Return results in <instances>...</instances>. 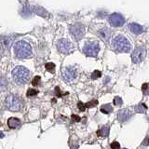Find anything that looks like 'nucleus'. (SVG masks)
<instances>
[{"label":"nucleus","instance_id":"obj_21","mask_svg":"<svg viewBox=\"0 0 149 149\" xmlns=\"http://www.w3.org/2000/svg\"><path fill=\"white\" fill-rule=\"evenodd\" d=\"M114 104L116 105V106H120L121 104H122V99H121L120 97H116L114 99Z\"/></svg>","mask_w":149,"mask_h":149},{"label":"nucleus","instance_id":"obj_25","mask_svg":"<svg viewBox=\"0 0 149 149\" xmlns=\"http://www.w3.org/2000/svg\"><path fill=\"white\" fill-rule=\"evenodd\" d=\"M97 104H98V102H97V101H92V102H88V104H87L86 106H87V107H92V106H95Z\"/></svg>","mask_w":149,"mask_h":149},{"label":"nucleus","instance_id":"obj_27","mask_svg":"<svg viewBox=\"0 0 149 149\" xmlns=\"http://www.w3.org/2000/svg\"><path fill=\"white\" fill-rule=\"evenodd\" d=\"M143 146H149V136L144 139V141L143 142Z\"/></svg>","mask_w":149,"mask_h":149},{"label":"nucleus","instance_id":"obj_18","mask_svg":"<svg viewBox=\"0 0 149 149\" xmlns=\"http://www.w3.org/2000/svg\"><path fill=\"white\" fill-rule=\"evenodd\" d=\"M147 110V106L144 104H139L138 105L135 106V111L137 113H144Z\"/></svg>","mask_w":149,"mask_h":149},{"label":"nucleus","instance_id":"obj_6","mask_svg":"<svg viewBox=\"0 0 149 149\" xmlns=\"http://www.w3.org/2000/svg\"><path fill=\"white\" fill-rule=\"evenodd\" d=\"M146 49L143 46L136 47L133 52L132 54V61L133 63H142L143 59L146 58Z\"/></svg>","mask_w":149,"mask_h":149},{"label":"nucleus","instance_id":"obj_23","mask_svg":"<svg viewBox=\"0 0 149 149\" xmlns=\"http://www.w3.org/2000/svg\"><path fill=\"white\" fill-rule=\"evenodd\" d=\"M101 72L100 71H94L92 73V74H91V78L92 79H97V78H99L100 77H101Z\"/></svg>","mask_w":149,"mask_h":149},{"label":"nucleus","instance_id":"obj_14","mask_svg":"<svg viewBox=\"0 0 149 149\" xmlns=\"http://www.w3.org/2000/svg\"><path fill=\"white\" fill-rule=\"evenodd\" d=\"M12 41H13V37H11V36H1L0 37V43H1V45L5 49L10 48Z\"/></svg>","mask_w":149,"mask_h":149},{"label":"nucleus","instance_id":"obj_26","mask_svg":"<svg viewBox=\"0 0 149 149\" xmlns=\"http://www.w3.org/2000/svg\"><path fill=\"white\" fill-rule=\"evenodd\" d=\"M36 93H37V91H35V90H29V91H28L27 94H28V96H31V95H36Z\"/></svg>","mask_w":149,"mask_h":149},{"label":"nucleus","instance_id":"obj_22","mask_svg":"<svg viewBox=\"0 0 149 149\" xmlns=\"http://www.w3.org/2000/svg\"><path fill=\"white\" fill-rule=\"evenodd\" d=\"M110 146H111V149H120V144L118 142H116V141L112 143Z\"/></svg>","mask_w":149,"mask_h":149},{"label":"nucleus","instance_id":"obj_15","mask_svg":"<svg viewBox=\"0 0 149 149\" xmlns=\"http://www.w3.org/2000/svg\"><path fill=\"white\" fill-rule=\"evenodd\" d=\"M129 27H130V30L135 35H140L143 32V27L140 24H138V23H135V22L130 23V24L129 25Z\"/></svg>","mask_w":149,"mask_h":149},{"label":"nucleus","instance_id":"obj_16","mask_svg":"<svg viewBox=\"0 0 149 149\" xmlns=\"http://www.w3.org/2000/svg\"><path fill=\"white\" fill-rule=\"evenodd\" d=\"M97 134L99 137H102V138L106 137L109 134V127L108 126H102V129L97 132Z\"/></svg>","mask_w":149,"mask_h":149},{"label":"nucleus","instance_id":"obj_24","mask_svg":"<svg viewBox=\"0 0 149 149\" xmlns=\"http://www.w3.org/2000/svg\"><path fill=\"white\" fill-rule=\"evenodd\" d=\"M46 68H47V70H49V72H52L55 68V65L53 63H48L46 65Z\"/></svg>","mask_w":149,"mask_h":149},{"label":"nucleus","instance_id":"obj_9","mask_svg":"<svg viewBox=\"0 0 149 149\" xmlns=\"http://www.w3.org/2000/svg\"><path fill=\"white\" fill-rule=\"evenodd\" d=\"M108 22L112 26L120 27L125 23V18L120 13H112L108 17Z\"/></svg>","mask_w":149,"mask_h":149},{"label":"nucleus","instance_id":"obj_4","mask_svg":"<svg viewBox=\"0 0 149 149\" xmlns=\"http://www.w3.org/2000/svg\"><path fill=\"white\" fill-rule=\"evenodd\" d=\"M112 46L116 51H119V52H129L132 49L130 41L123 36H116L112 42Z\"/></svg>","mask_w":149,"mask_h":149},{"label":"nucleus","instance_id":"obj_19","mask_svg":"<svg viewBox=\"0 0 149 149\" xmlns=\"http://www.w3.org/2000/svg\"><path fill=\"white\" fill-rule=\"evenodd\" d=\"M112 111H113V107L108 104H104L101 107V112H102V113H104V114H109Z\"/></svg>","mask_w":149,"mask_h":149},{"label":"nucleus","instance_id":"obj_28","mask_svg":"<svg viewBox=\"0 0 149 149\" xmlns=\"http://www.w3.org/2000/svg\"><path fill=\"white\" fill-rule=\"evenodd\" d=\"M78 107H79V108H80V110H85V105H84L83 104H82V102H79V104H78Z\"/></svg>","mask_w":149,"mask_h":149},{"label":"nucleus","instance_id":"obj_2","mask_svg":"<svg viewBox=\"0 0 149 149\" xmlns=\"http://www.w3.org/2000/svg\"><path fill=\"white\" fill-rule=\"evenodd\" d=\"M14 51L15 54L17 55V57L21 59H26L30 58L31 55L33 53V49L31 45L26 41H19L14 46Z\"/></svg>","mask_w":149,"mask_h":149},{"label":"nucleus","instance_id":"obj_1","mask_svg":"<svg viewBox=\"0 0 149 149\" xmlns=\"http://www.w3.org/2000/svg\"><path fill=\"white\" fill-rule=\"evenodd\" d=\"M12 78L18 85H24L30 78V71L23 66H17L12 71Z\"/></svg>","mask_w":149,"mask_h":149},{"label":"nucleus","instance_id":"obj_3","mask_svg":"<svg viewBox=\"0 0 149 149\" xmlns=\"http://www.w3.org/2000/svg\"><path fill=\"white\" fill-rule=\"evenodd\" d=\"M5 106L11 112H19L22 109L23 102L20 97L15 94H9L5 99Z\"/></svg>","mask_w":149,"mask_h":149},{"label":"nucleus","instance_id":"obj_29","mask_svg":"<svg viewBox=\"0 0 149 149\" xmlns=\"http://www.w3.org/2000/svg\"><path fill=\"white\" fill-rule=\"evenodd\" d=\"M125 149H126V148H125Z\"/></svg>","mask_w":149,"mask_h":149},{"label":"nucleus","instance_id":"obj_8","mask_svg":"<svg viewBox=\"0 0 149 149\" xmlns=\"http://www.w3.org/2000/svg\"><path fill=\"white\" fill-rule=\"evenodd\" d=\"M70 33L77 41L80 40L85 35V28L81 23H76L70 27Z\"/></svg>","mask_w":149,"mask_h":149},{"label":"nucleus","instance_id":"obj_10","mask_svg":"<svg viewBox=\"0 0 149 149\" xmlns=\"http://www.w3.org/2000/svg\"><path fill=\"white\" fill-rule=\"evenodd\" d=\"M77 77V72L74 67L69 66V67H65L63 70V77L65 79V81L71 82L74 79H76Z\"/></svg>","mask_w":149,"mask_h":149},{"label":"nucleus","instance_id":"obj_11","mask_svg":"<svg viewBox=\"0 0 149 149\" xmlns=\"http://www.w3.org/2000/svg\"><path fill=\"white\" fill-rule=\"evenodd\" d=\"M132 114L130 110L122 109V110L119 111L118 118V120L120 121V122H126V121H128L130 118H132Z\"/></svg>","mask_w":149,"mask_h":149},{"label":"nucleus","instance_id":"obj_5","mask_svg":"<svg viewBox=\"0 0 149 149\" xmlns=\"http://www.w3.org/2000/svg\"><path fill=\"white\" fill-rule=\"evenodd\" d=\"M100 51V46L95 41L88 42L83 47V52L88 57H96Z\"/></svg>","mask_w":149,"mask_h":149},{"label":"nucleus","instance_id":"obj_7","mask_svg":"<svg viewBox=\"0 0 149 149\" xmlns=\"http://www.w3.org/2000/svg\"><path fill=\"white\" fill-rule=\"evenodd\" d=\"M57 48L61 53L69 54L73 51L74 46L71 42L67 39H60L57 43Z\"/></svg>","mask_w":149,"mask_h":149},{"label":"nucleus","instance_id":"obj_12","mask_svg":"<svg viewBox=\"0 0 149 149\" xmlns=\"http://www.w3.org/2000/svg\"><path fill=\"white\" fill-rule=\"evenodd\" d=\"M110 34H111L110 30L108 29V28H106V27L102 28V29H100L99 32H98V35H99V36L104 41H108V39L110 38V36H111Z\"/></svg>","mask_w":149,"mask_h":149},{"label":"nucleus","instance_id":"obj_17","mask_svg":"<svg viewBox=\"0 0 149 149\" xmlns=\"http://www.w3.org/2000/svg\"><path fill=\"white\" fill-rule=\"evenodd\" d=\"M8 86V82L7 79L5 77H0V93L7 91Z\"/></svg>","mask_w":149,"mask_h":149},{"label":"nucleus","instance_id":"obj_13","mask_svg":"<svg viewBox=\"0 0 149 149\" xmlns=\"http://www.w3.org/2000/svg\"><path fill=\"white\" fill-rule=\"evenodd\" d=\"M8 126L10 129H19L22 126V122L19 118H10L8 120Z\"/></svg>","mask_w":149,"mask_h":149},{"label":"nucleus","instance_id":"obj_20","mask_svg":"<svg viewBox=\"0 0 149 149\" xmlns=\"http://www.w3.org/2000/svg\"><path fill=\"white\" fill-rule=\"evenodd\" d=\"M142 90H143V92L144 93V94L149 95V84H143V87H142Z\"/></svg>","mask_w":149,"mask_h":149}]
</instances>
